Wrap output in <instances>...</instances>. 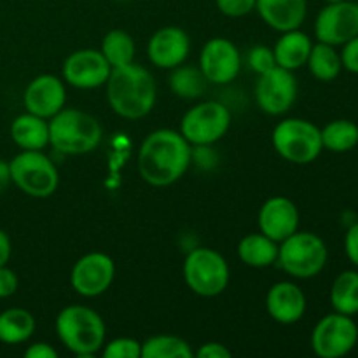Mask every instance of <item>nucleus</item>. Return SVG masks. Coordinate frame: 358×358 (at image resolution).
I'll return each mask as SVG.
<instances>
[{
  "label": "nucleus",
  "instance_id": "nucleus-6",
  "mask_svg": "<svg viewBox=\"0 0 358 358\" xmlns=\"http://www.w3.org/2000/svg\"><path fill=\"white\" fill-rule=\"evenodd\" d=\"M271 142L276 152L294 164L313 163L324 150L320 128L299 117L280 121L273 129Z\"/></svg>",
  "mask_w": 358,
  "mask_h": 358
},
{
  "label": "nucleus",
  "instance_id": "nucleus-35",
  "mask_svg": "<svg viewBox=\"0 0 358 358\" xmlns=\"http://www.w3.org/2000/svg\"><path fill=\"white\" fill-rule=\"evenodd\" d=\"M17 275L7 266L0 268V299H7V297L14 296L17 290Z\"/></svg>",
  "mask_w": 358,
  "mask_h": 358
},
{
  "label": "nucleus",
  "instance_id": "nucleus-9",
  "mask_svg": "<svg viewBox=\"0 0 358 358\" xmlns=\"http://www.w3.org/2000/svg\"><path fill=\"white\" fill-rule=\"evenodd\" d=\"M231 128V112L220 101L194 105L180 121V135L194 147H208L224 138Z\"/></svg>",
  "mask_w": 358,
  "mask_h": 358
},
{
  "label": "nucleus",
  "instance_id": "nucleus-5",
  "mask_svg": "<svg viewBox=\"0 0 358 358\" xmlns=\"http://www.w3.org/2000/svg\"><path fill=\"white\" fill-rule=\"evenodd\" d=\"M327 245L318 234L297 229L278 245L276 262L294 278L310 280L320 275L327 264Z\"/></svg>",
  "mask_w": 358,
  "mask_h": 358
},
{
  "label": "nucleus",
  "instance_id": "nucleus-17",
  "mask_svg": "<svg viewBox=\"0 0 358 358\" xmlns=\"http://www.w3.org/2000/svg\"><path fill=\"white\" fill-rule=\"evenodd\" d=\"M257 222L262 234L282 243L299 229V210L292 199L273 196L259 210Z\"/></svg>",
  "mask_w": 358,
  "mask_h": 358
},
{
  "label": "nucleus",
  "instance_id": "nucleus-18",
  "mask_svg": "<svg viewBox=\"0 0 358 358\" xmlns=\"http://www.w3.org/2000/svg\"><path fill=\"white\" fill-rule=\"evenodd\" d=\"M191 51V38L182 28L164 27L150 37L147 56L157 69L173 70L187 59Z\"/></svg>",
  "mask_w": 358,
  "mask_h": 358
},
{
  "label": "nucleus",
  "instance_id": "nucleus-7",
  "mask_svg": "<svg viewBox=\"0 0 358 358\" xmlns=\"http://www.w3.org/2000/svg\"><path fill=\"white\" fill-rule=\"evenodd\" d=\"M184 280L196 296L217 297L229 285V264L213 248H192L184 261Z\"/></svg>",
  "mask_w": 358,
  "mask_h": 358
},
{
  "label": "nucleus",
  "instance_id": "nucleus-21",
  "mask_svg": "<svg viewBox=\"0 0 358 358\" xmlns=\"http://www.w3.org/2000/svg\"><path fill=\"white\" fill-rule=\"evenodd\" d=\"M10 138L21 150H42L49 145V121L24 112L10 122Z\"/></svg>",
  "mask_w": 358,
  "mask_h": 358
},
{
  "label": "nucleus",
  "instance_id": "nucleus-30",
  "mask_svg": "<svg viewBox=\"0 0 358 358\" xmlns=\"http://www.w3.org/2000/svg\"><path fill=\"white\" fill-rule=\"evenodd\" d=\"M208 80L201 73V70L194 66H175L170 76V90L177 96L185 100H194L205 93V87Z\"/></svg>",
  "mask_w": 358,
  "mask_h": 358
},
{
  "label": "nucleus",
  "instance_id": "nucleus-32",
  "mask_svg": "<svg viewBox=\"0 0 358 358\" xmlns=\"http://www.w3.org/2000/svg\"><path fill=\"white\" fill-rule=\"evenodd\" d=\"M247 59L248 66H250L257 76L269 72V70L276 66L275 52H273V49L268 48V45H254V48L248 51Z\"/></svg>",
  "mask_w": 358,
  "mask_h": 358
},
{
  "label": "nucleus",
  "instance_id": "nucleus-8",
  "mask_svg": "<svg viewBox=\"0 0 358 358\" xmlns=\"http://www.w3.org/2000/svg\"><path fill=\"white\" fill-rule=\"evenodd\" d=\"M13 184L31 198H49L59 184L58 168L42 150H21L9 161Z\"/></svg>",
  "mask_w": 358,
  "mask_h": 358
},
{
  "label": "nucleus",
  "instance_id": "nucleus-28",
  "mask_svg": "<svg viewBox=\"0 0 358 358\" xmlns=\"http://www.w3.org/2000/svg\"><path fill=\"white\" fill-rule=\"evenodd\" d=\"M101 55L108 62L112 69L129 65L135 62V41L124 30H110L101 41Z\"/></svg>",
  "mask_w": 358,
  "mask_h": 358
},
{
  "label": "nucleus",
  "instance_id": "nucleus-41",
  "mask_svg": "<svg viewBox=\"0 0 358 358\" xmlns=\"http://www.w3.org/2000/svg\"><path fill=\"white\" fill-rule=\"evenodd\" d=\"M324 2H327V3H334V2H345V0H324Z\"/></svg>",
  "mask_w": 358,
  "mask_h": 358
},
{
  "label": "nucleus",
  "instance_id": "nucleus-4",
  "mask_svg": "<svg viewBox=\"0 0 358 358\" xmlns=\"http://www.w3.org/2000/svg\"><path fill=\"white\" fill-rule=\"evenodd\" d=\"M101 126L94 115L79 108H62L49 119V145L62 154L83 156L98 149Z\"/></svg>",
  "mask_w": 358,
  "mask_h": 358
},
{
  "label": "nucleus",
  "instance_id": "nucleus-27",
  "mask_svg": "<svg viewBox=\"0 0 358 358\" xmlns=\"http://www.w3.org/2000/svg\"><path fill=\"white\" fill-rule=\"evenodd\" d=\"M322 145L331 152H348L358 145V126L348 119H336L320 129Z\"/></svg>",
  "mask_w": 358,
  "mask_h": 358
},
{
  "label": "nucleus",
  "instance_id": "nucleus-2",
  "mask_svg": "<svg viewBox=\"0 0 358 358\" xmlns=\"http://www.w3.org/2000/svg\"><path fill=\"white\" fill-rule=\"evenodd\" d=\"M105 86L110 108L128 121L145 117L156 103V80L145 66L135 62L112 69Z\"/></svg>",
  "mask_w": 358,
  "mask_h": 358
},
{
  "label": "nucleus",
  "instance_id": "nucleus-36",
  "mask_svg": "<svg viewBox=\"0 0 358 358\" xmlns=\"http://www.w3.org/2000/svg\"><path fill=\"white\" fill-rule=\"evenodd\" d=\"M345 252L353 266L358 268V220L348 227L345 236Z\"/></svg>",
  "mask_w": 358,
  "mask_h": 358
},
{
  "label": "nucleus",
  "instance_id": "nucleus-33",
  "mask_svg": "<svg viewBox=\"0 0 358 358\" xmlns=\"http://www.w3.org/2000/svg\"><path fill=\"white\" fill-rule=\"evenodd\" d=\"M257 0H215V6L224 16L227 17H243L255 10Z\"/></svg>",
  "mask_w": 358,
  "mask_h": 358
},
{
  "label": "nucleus",
  "instance_id": "nucleus-26",
  "mask_svg": "<svg viewBox=\"0 0 358 358\" xmlns=\"http://www.w3.org/2000/svg\"><path fill=\"white\" fill-rule=\"evenodd\" d=\"M331 304L343 315L358 313V271H343L336 276L331 287Z\"/></svg>",
  "mask_w": 358,
  "mask_h": 358
},
{
  "label": "nucleus",
  "instance_id": "nucleus-19",
  "mask_svg": "<svg viewBox=\"0 0 358 358\" xmlns=\"http://www.w3.org/2000/svg\"><path fill=\"white\" fill-rule=\"evenodd\" d=\"M266 310L269 317L278 324H297L306 313V296L296 283L278 282L268 290Z\"/></svg>",
  "mask_w": 358,
  "mask_h": 358
},
{
  "label": "nucleus",
  "instance_id": "nucleus-1",
  "mask_svg": "<svg viewBox=\"0 0 358 358\" xmlns=\"http://www.w3.org/2000/svg\"><path fill=\"white\" fill-rule=\"evenodd\" d=\"M192 161L191 143L175 129L149 133L138 149V173L152 187H168L180 180Z\"/></svg>",
  "mask_w": 358,
  "mask_h": 358
},
{
  "label": "nucleus",
  "instance_id": "nucleus-25",
  "mask_svg": "<svg viewBox=\"0 0 358 358\" xmlns=\"http://www.w3.org/2000/svg\"><path fill=\"white\" fill-rule=\"evenodd\" d=\"M306 65L311 76L322 83H331V80L338 79L343 70L341 55L336 51L334 45L325 44V42H318L311 48Z\"/></svg>",
  "mask_w": 358,
  "mask_h": 358
},
{
  "label": "nucleus",
  "instance_id": "nucleus-12",
  "mask_svg": "<svg viewBox=\"0 0 358 358\" xmlns=\"http://www.w3.org/2000/svg\"><path fill=\"white\" fill-rule=\"evenodd\" d=\"M115 276V266L110 255L91 252L73 264L70 273L72 289L83 297H98L110 289Z\"/></svg>",
  "mask_w": 358,
  "mask_h": 358
},
{
  "label": "nucleus",
  "instance_id": "nucleus-23",
  "mask_svg": "<svg viewBox=\"0 0 358 358\" xmlns=\"http://www.w3.org/2000/svg\"><path fill=\"white\" fill-rule=\"evenodd\" d=\"M278 245L262 233L247 234L238 243V257L250 268H269L278 261Z\"/></svg>",
  "mask_w": 358,
  "mask_h": 358
},
{
  "label": "nucleus",
  "instance_id": "nucleus-13",
  "mask_svg": "<svg viewBox=\"0 0 358 358\" xmlns=\"http://www.w3.org/2000/svg\"><path fill=\"white\" fill-rule=\"evenodd\" d=\"M315 35L318 42L343 45L358 35V2L327 3L315 20Z\"/></svg>",
  "mask_w": 358,
  "mask_h": 358
},
{
  "label": "nucleus",
  "instance_id": "nucleus-38",
  "mask_svg": "<svg viewBox=\"0 0 358 358\" xmlns=\"http://www.w3.org/2000/svg\"><path fill=\"white\" fill-rule=\"evenodd\" d=\"M27 358H58V352L48 343H34L24 352Z\"/></svg>",
  "mask_w": 358,
  "mask_h": 358
},
{
  "label": "nucleus",
  "instance_id": "nucleus-15",
  "mask_svg": "<svg viewBox=\"0 0 358 358\" xmlns=\"http://www.w3.org/2000/svg\"><path fill=\"white\" fill-rule=\"evenodd\" d=\"M112 66L96 49H79L66 56L62 76L66 84L77 90H94L107 83Z\"/></svg>",
  "mask_w": 358,
  "mask_h": 358
},
{
  "label": "nucleus",
  "instance_id": "nucleus-40",
  "mask_svg": "<svg viewBox=\"0 0 358 358\" xmlns=\"http://www.w3.org/2000/svg\"><path fill=\"white\" fill-rule=\"evenodd\" d=\"M13 184V178H10V166L9 161L0 159V194L7 191V187Z\"/></svg>",
  "mask_w": 358,
  "mask_h": 358
},
{
  "label": "nucleus",
  "instance_id": "nucleus-37",
  "mask_svg": "<svg viewBox=\"0 0 358 358\" xmlns=\"http://www.w3.org/2000/svg\"><path fill=\"white\" fill-rule=\"evenodd\" d=\"M231 355H233L231 350L220 343H206L199 346L198 352L194 353V357L198 358H231Z\"/></svg>",
  "mask_w": 358,
  "mask_h": 358
},
{
  "label": "nucleus",
  "instance_id": "nucleus-16",
  "mask_svg": "<svg viewBox=\"0 0 358 358\" xmlns=\"http://www.w3.org/2000/svg\"><path fill=\"white\" fill-rule=\"evenodd\" d=\"M23 103L27 112L42 119H51L66 103L65 80L52 73H42L30 80L23 93Z\"/></svg>",
  "mask_w": 358,
  "mask_h": 358
},
{
  "label": "nucleus",
  "instance_id": "nucleus-11",
  "mask_svg": "<svg viewBox=\"0 0 358 358\" xmlns=\"http://www.w3.org/2000/svg\"><path fill=\"white\" fill-rule=\"evenodd\" d=\"M297 100V80L290 70L276 65L269 72L261 73L255 83L257 107L268 115H283Z\"/></svg>",
  "mask_w": 358,
  "mask_h": 358
},
{
  "label": "nucleus",
  "instance_id": "nucleus-29",
  "mask_svg": "<svg viewBox=\"0 0 358 358\" xmlns=\"http://www.w3.org/2000/svg\"><path fill=\"white\" fill-rule=\"evenodd\" d=\"M194 352L178 336L159 334L142 343V358H192Z\"/></svg>",
  "mask_w": 358,
  "mask_h": 358
},
{
  "label": "nucleus",
  "instance_id": "nucleus-14",
  "mask_svg": "<svg viewBox=\"0 0 358 358\" xmlns=\"http://www.w3.org/2000/svg\"><path fill=\"white\" fill-rule=\"evenodd\" d=\"M199 70L212 84L233 83L241 70L240 51L229 38H210L199 55Z\"/></svg>",
  "mask_w": 358,
  "mask_h": 358
},
{
  "label": "nucleus",
  "instance_id": "nucleus-34",
  "mask_svg": "<svg viewBox=\"0 0 358 358\" xmlns=\"http://www.w3.org/2000/svg\"><path fill=\"white\" fill-rule=\"evenodd\" d=\"M339 55H341L343 69L358 73V35L343 44V51Z\"/></svg>",
  "mask_w": 358,
  "mask_h": 358
},
{
  "label": "nucleus",
  "instance_id": "nucleus-39",
  "mask_svg": "<svg viewBox=\"0 0 358 358\" xmlns=\"http://www.w3.org/2000/svg\"><path fill=\"white\" fill-rule=\"evenodd\" d=\"M10 254H13V243H10L9 234L3 229H0V268H2V266H7Z\"/></svg>",
  "mask_w": 358,
  "mask_h": 358
},
{
  "label": "nucleus",
  "instance_id": "nucleus-10",
  "mask_svg": "<svg viewBox=\"0 0 358 358\" xmlns=\"http://www.w3.org/2000/svg\"><path fill=\"white\" fill-rule=\"evenodd\" d=\"M358 343V327L352 317L334 311L325 315L311 332V348L320 358L346 357Z\"/></svg>",
  "mask_w": 358,
  "mask_h": 358
},
{
  "label": "nucleus",
  "instance_id": "nucleus-24",
  "mask_svg": "<svg viewBox=\"0 0 358 358\" xmlns=\"http://www.w3.org/2000/svg\"><path fill=\"white\" fill-rule=\"evenodd\" d=\"M35 318L23 308H9L0 313V343L23 345L34 336Z\"/></svg>",
  "mask_w": 358,
  "mask_h": 358
},
{
  "label": "nucleus",
  "instance_id": "nucleus-31",
  "mask_svg": "<svg viewBox=\"0 0 358 358\" xmlns=\"http://www.w3.org/2000/svg\"><path fill=\"white\" fill-rule=\"evenodd\" d=\"M101 355L103 358H142V343L133 338H115L105 341Z\"/></svg>",
  "mask_w": 358,
  "mask_h": 358
},
{
  "label": "nucleus",
  "instance_id": "nucleus-22",
  "mask_svg": "<svg viewBox=\"0 0 358 358\" xmlns=\"http://www.w3.org/2000/svg\"><path fill=\"white\" fill-rule=\"evenodd\" d=\"M311 48H313L311 38L304 31H301L299 28L283 31L282 37L276 41L275 48H273L276 65L294 72V70L306 65Z\"/></svg>",
  "mask_w": 358,
  "mask_h": 358
},
{
  "label": "nucleus",
  "instance_id": "nucleus-3",
  "mask_svg": "<svg viewBox=\"0 0 358 358\" xmlns=\"http://www.w3.org/2000/svg\"><path fill=\"white\" fill-rule=\"evenodd\" d=\"M55 327L62 345L77 357L98 353L107 338L103 318L94 310L80 304L63 308L56 317Z\"/></svg>",
  "mask_w": 358,
  "mask_h": 358
},
{
  "label": "nucleus",
  "instance_id": "nucleus-20",
  "mask_svg": "<svg viewBox=\"0 0 358 358\" xmlns=\"http://www.w3.org/2000/svg\"><path fill=\"white\" fill-rule=\"evenodd\" d=\"M255 10L273 30H297L308 14V0H257Z\"/></svg>",
  "mask_w": 358,
  "mask_h": 358
}]
</instances>
